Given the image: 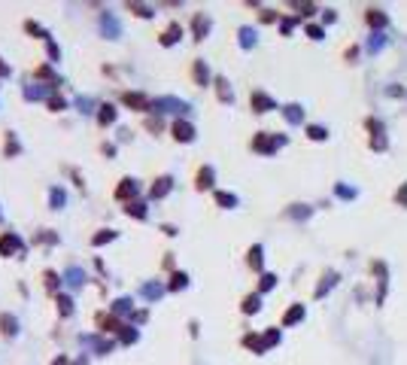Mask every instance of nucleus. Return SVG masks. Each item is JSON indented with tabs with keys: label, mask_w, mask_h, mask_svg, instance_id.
<instances>
[{
	"label": "nucleus",
	"mask_w": 407,
	"mask_h": 365,
	"mask_svg": "<svg viewBox=\"0 0 407 365\" xmlns=\"http://www.w3.org/2000/svg\"><path fill=\"white\" fill-rule=\"evenodd\" d=\"M280 146H286V137L283 134H268V131H258L252 137V149L262 152V155H274Z\"/></svg>",
	"instance_id": "obj_1"
},
{
	"label": "nucleus",
	"mask_w": 407,
	"mask_h": 365,
	"mask_svg": "<svg viewBox=\"0 0 407 365\" xmlns=\"http://www.w3.org/2000/svg\"><path fill=\"white\" fill-rule=\"evenodd\" d=\"M152 110H158V113H179V116H186L192 107H189L186 101H179V97H155V101H152Z\"/></svg>",
	"instance_id": "obj_2"
},
{
	"label": "nucleus",
	"mask_w": 407,
	"mask_h": 365,
	"mask_svg": "<svg viewBox=\"0 0 407 365\" xmlns=\"http://www.w3.org/2000/svg\"><path fill=\"white\" fill-rule=\"evenodd\" d=\"M122 101H125V107H131V110L152 113V101H149L146 94H140V91H125V94H122Z\"/></svg>",
	"instance_id": "obj_3"
},
{
	"label": "nucleus",
	"mask_w": 407,
	"mask_h": 365,
	"mask_svg": "<svg viewBox=\"0 0 407 365\" xmlns=\"http://www.w3.org/2000/svg\"><path fill=\"white\" fill-rule=\"evenodd\" d=\"M365 125H368V131H371V149H374V152H383V149L389 146V143H386V134H383V125H380L377 119H368Z\"/></svg>",
	"instance_id": "obj_4"
},
{
	"label": "nucleus",
	"mask_w": 407,
	"mask_h": 365,
	"mask_svg": "<svg viewBox=\"0 0 407 365\" xmlns=\"http://www.w3.org/2000/svg\"><path fill=\"white\" fill-rule=\"evenodd\" d=\"M249 104H252V110H255V113H271V110H277L274 97H271V94H265V91H252V94H249Z\"/></svg>",
	"instance_id": "obj_5"
},
{
	"label": "nucleus",
	"mask_w": 407,
	"mask_h": 365,
	"mask_svg": "<svg viewBox=\"0 0 407 365\" xmlns=\"http://www.w3.org/2000/svg\"><path fill=\"white\" fill-rule=\"evenodd\" d=\"M173 140H179V143H192V140H195V125L186 122V119H176V122H173Z\"/></svg>",
	"instance_id": "obj_6"
},
{
	"label": "nucleus",
	"mask_w": 407,
	"mask_h": 365,
	"mask_svg": "<svg viewBox=\"0 0 407 365\" xmlns=\"http://www.w3.org/2000/svg\"><path fill=\"white\" fill-rule=\"evenodd\" d=\"M170 189H173V177L170 174H164V177H158L155 183H152V201H161V198H167L170 195Z\"/></svg>",
	"instance_id": "obj_7"
},
{
	"label": "nucleus",
	"mask_w": 407,
	"mask_h": 365,
	"mask_svg": "<svg viewBox=\"0 0 407 365\" xmlns=\"http://www.w3.org/2000/svg\"><path fill=\"white\" fill-rule=\"evenodd\" d=\"M79 341H82L85 347H91L97 356H106V353L113 350V341H106V338H97V335H82Z\"/></svg>",
	"instance_id": "obj_8"
},
{
	"label": "nucleus",
	"mask_w": 407,
	"mask_h": 365,
	"mask_svg": "<svg viewBox=\"0 0 407 365\" xmlns=\"http://www.w3.org/2000/svg\"><path fill=\"white\" fill-rule=\"evenodd\" d=\"M15 253H21V238L15 231H6L0 238V256H15Z\"/></svg>",
	"instance_id": "obj_9"
},
{
	"label": "nucleus",
	"mask_w": 407,
	"mask_h": 365,
	"mask_svg": "<svg viewBox=\"0 0 407 365\" xmlns=\"http://www.w3.org/2000/svg\"><path fill=\"white\" fill-rule=\"evenodd\" d=\"M140 192V186H137V180H131V177H125L122 183H119V189H116V198L119 201H128L131 204V198Z\"/></svg>",
	"instance_id": "obj_10"
},
{
	"label": "nucleus",
	"mask_w": 407,
	"mask_h": 365,
	"mask_svg": "<svg viewBox=\"0 0 407 365\" xmlns=\"http://www.w3.org/2000/svg\"><path fill=\"white\" fill-rule=\"evenodd\" d=\"M192 34H195V40H204V37L210 34V15L195 12V18H192Z\"/></svg>",
	"instance_id": "obj_11"
},
{
	"label": "nucleus",
	"mask_w": 407,
	"mask_h": 365,
	"mask_svg": "<svg viewBox=\"0 0 407 365\" xmlns=\"http://www.w3.org/2000/svg\"><path fill=\"white\" fill-rule=\"evenodd\" d=\"M100 27H103V34H106L109 40H116V37L122 34V27H119V18H116L113 12H103V15H100Z\"/></svg>",
	"instance_id": "obj_12"
},
{
	"label": "nucleus",
	"mask_w": 407,
	"mask_h": 365,
	"mask_svg": "<svg viewBox=\"0 0 407 365\" xmlns=\"http://www.w3.org/2000/svg\"><path fill=\"white\" fill-rule=\"evenodd\" d=\"M179 37H182L179 21H170V24L164 27V34H161V46H176V43H179Z\"/></svg>",
	"instance_id": "obj_13"
},
{
	"label": "nucleus",
	"mask_w": 407,
	"mask_h": 365,
	"mask_svg": "<svg viewBox=\"0 0 407 365\" xmlns=\"http://www.w3.org/2000/svg\"><path fill=\"white\" fill-rule=\"evenodd\" d=\"M213 180H216V174H213V168L210 164H204L201 171H198V177H195V186L204 192V189H213Z\"/></svg>",
	"instance_id": "obj_14"
},
{
	"label": "nucleus",
	"mask_w": 407,
	"mask_h": 365,
	"mask_svg": "<svg viewBox=\"0 0 407 365\" xmlns=\"http://www.w3.org/2000/svg\"><path fill=\"white\" fill-rule=\"evenodd\" d=\"M365 18H368V24H371L374 30L386 27V21H389V18H386V12H383V9H377V6H371V9L365 12Z\"/></svg>",
	"instance_id": "obj_15"
},
{
	"label": "nucleus",
	"mask_w": 407,
	"mask_h": 365,
	"mask_svg": "<svg viewBox=\"0 0 407 365\" xmlns=\"http://www.w3.org/2000/svg\"><path fill=\"white\" fill-rule=\"evenodd\" d=\"M304 314H307V308H304V305H292V308L283 314V326H295V323H301V320H304Z\"/></svg>",
	"instance_id": "obj_16"
},
{
	"label": "nucleus",
	"mask_w": 407,
	"mask_h": 365,
	"mask_svg": "<svg viewBox=\"0 0 407 365\" xmlns=\"http://www.w3.org/2000/svg\"><path fill=\"white\" fill-rule=\"evenodd\" d=\"M283 116H286L289 125H301V122H304V110H301L298 104H286V107H283Z\"/></svg>",
	"instance_id": "obj_17"
},
{
	"label": "nucleus",
	"mask_w": 407,
	"mask_h": 365,
	"mask_svg": "<svg viewBox=\"0 0 407 365\" xmlns=\"http://www.w3.org/2000/svg\"><path fill=\"white\" fill-rule=\"evenodd\" d=\"M113 317H134V302L131 298H116L113 302Z\"/></svg>",
	"instance_id": "obj_18"
},
{
	"label": "nucleus",
	"mask_w": 407,
	"mask_h": 365,
	"mask_svg": "<svg viewBox=\"0 0 407 365\" xmlns=\"http://www.w3.org/2000/svg\"><path fill=\"white\" fill-rule=\"evenodd\" d=\"M192 76H195V82H198V85H207V82H210V70H207V64H204L201 58L192 64Z\"/></svg>",
	"instance_id": "obj_19"
},
{
	"label": "nucleus",
	"mask_w": 407,
	"mask_h": 365,
	"mask_svg": "<svg viewBox=\"0 0 407 365\" xmlns=\"http://www.w3.org/2000/svg\"><path fill=\"white\" fill-rule=\"evenodd\" d=\"M335 283H338V271H325V274H322V283L316 286V292H313V295H316V298H322V295H325Z\"/></svg>",
	"instance_id": "obj_20"
},
{
	"label": "nucleus",
	"mask_w": 407,
	"mask_h": 365,
	"mask_svg": "<svg viewBox=\"0 0 407 365\" xmlns=\"http://www.w3.org/2000/svg\"><path fill=\"white\" fill-rule=\"evenodd\" d=\"M216 94H219V101H222V104H231V101H234V94H231V88H228V79H225V76H216Z\"/></svg>",
	"instance_id": "obj_21"
},
{
	"label": "nucleus",
	"mask_w": 407,
	"mask_h": 365,
	"mask_svg": "<svg viewBox=\"0 0 407 365\" xmlns=\"http://www.w3.org/2000/svg\"><path fill=\"white\" fill-rule=\"evenodd\" d=\"M64 283L67 286H82L85 283V271L82 268H67L64 271Z\"/></svg>",
	"instance_id": "obj_22"
},
{
	"label": "nucleus",
	"mask_w": 407,
	"mask_h": 365,
	"mask_svg": "<svg viewBox=\"0 0 407 365\" xmlns=\"http://www.w3.org/2000/svg\"><path fill=\"white\" fill-rule=\"evenodd\" d=\"M140 295H143V298H149V302H158V298L164 295V286H161V283H143Z\"/></svg>",
	"instance_id": "obj_23"
},
{
	"label": "nucleus",
	"mask_w": 407,
	"mask_h": 365,
	"mask_svg": "<svg viewBox=\"0 0 407 365\" xmlns=\"http://www.w3.org/2000/svg\"><path fill=\"white\" fill-rule=\"evenodd\" d=\"M246 262H249V268L252 271H262V265H265V256H262V247L255 244V247H249V256H246Z\"/></svg>",
	"instance_id": "obj_24"
},
{
	"label": "nucleus",
	"mask_w": 407,
	"mask_h": 365,
	"mask_svg": "<svg viewBox=\"0 0 407 365\" xmlns=\"http://www.w3.org/2000/svg\"><path fill=\"white\" fill-rule=\"evenodd\" d=\"M258 308H262V295H258V292L246 295V298H243V305H240V311H243V314H258Z\"/></svg>",
	"instance_id": "obj_25"
},
{
	"label": "nucleus",
	"mask_w": 407,
	"mask_h": 365,
	"mask_svg": "<svg viewBox=\"0 0 407 365\" xmlns=\"http://www.w3.org/2000/svg\"><path fill=\"white\" fill-rule=\"evenodd\" d=\"M97 326H100V332H103V335H106V332H119V329H122V326H119V320H116L113 314H109V317H106V314H100V317H97Z\"/></svg>",
	"instance_id": "obj_26"
},
{
	"label": "nucleus",
	"mask_w": 407,
	"mask_h": 365,
	"mask_svg": "<svg viewBox=\"0 0 407 365\" xmlns=\"http://www.w3.org/2000/svg\"><path fill=\"white\" fill-rule=\"evenodd\" d=\"M33 76H36V79H46V82H49L52 88L58 85V73H55V70H52L49 64H43V67H36V73H33Z\"/></svg>",
	"instance_id": "obj_27"
},
{
	"label": "nucleus",
	"mask_w": 407,
	"mask_h": 365,
	"mask_svg": "<svg viewBox=\"0 0 407 365\" xmlns=\"http://www.w3.org/2000/svg\"><path fill=\"white\" fill-rule=\"evenodd\" d=\"M97 122H100V125H113V122H116V107H109V104L97 107Z\"/></svg>",
	"instance_id": "obj_28"
},
{
	"label": "nucleus",
	"mask_w": 407,
	"mask_h": 365,
	"mask_svg": "<svg viewBox=\"0 0 407 365\" xmlns=\"http://www.w3.org/2000/svg\"><path fill=\"white\" fill-rule=\"evenodd\" d=\"M243 347H249L252 353H265L268 347H265V338H258V335H243Z\"/></svg>",
	"instance_id": "obj_29"
},
{
	"label": "nucleus",
	"mask_w": 407,
	"mask_h": 365,
	"mask_svg": "<svg viewBox=\"0 0 407 365\" xmlns=\"http://www.w3.org/2000/svg\"><path fill=\"white\" fill-rule=\"evenodd\" d=\"M0 332H3V335H15V332H18V320L9 317V314H0Z\"/></svg>",
	"instance_id": "obj_30"
},
{
	"label": "nucleus",
	"mask_w": 407,
	"mask_h": 365,
	"mask_svg": "<svg viewBox=\"0 0 407 365\" xmlns=\"http://www.w3.org/2000/svg\"><path fill=\"white\" fill-rule=\"evenodd\" d=\"M49 91H52V88H43V85H27V88H24V97H27V101H43V97H49Z\"/></svg>",
	"instance_id": "obj_31"
},
{
	"label": "nucleus",
	"mask_w": 407,
	"mask_h": 365,
	"mask_svg": "<svg viewBox=\"0 0 407 365\" xmlns=\"http://www.w3.org/2000/svg\"><path fill=\"white\" fill-rule=\"evenodd\" d=\"M216 204L225 207V210H231V207H237V195L234 192H216Z\"/></svg>",
	"instance_id": "obj_32"
},
{
	"label": "nucleus",
	"mask_w": 407,
	"mask_h": 365,
	"mask_svg": "<svg viewBox=\"0 0 407 365\" xmlns=\"http://www.w3.org/2000/svg\"><path fill=\"white\" fill-rule=\"evenodd\" d=\"M125 213H128V216H134V219H146V216H149L143 201H131V204L125 207Z\"/></svg>",
	"instance_id": "obj_33"
},
{
	"label": "nucleus",
	"mask_w": 407,
	"mask_h": 365,
	"mask_svg": "<svg viewBox=\"0 0 407 365\" xmlns=\"http://www.w3.org/2000/svg\"><path fill=\"white\" fill-rule=\"evenodd\" d=\"M64 201H67L64 189H58V186H55V189L49 192V204H52V210H61V207H64Z\"/></svg>",
	"instance_id": "obj_34"
},
{
	"label": "nucleus",
	"mask_w": 407,
	"mask_h": 365,
	"mask_svg": "<svg viewBox=\"0 0 407 365\" xmlns=\"http://www.w3.org/2000/svg\"><path fill=\"white\" fill-rule=\"evenodd\" d=\"M128 9H131L134 15H140V18H152V15H155V9L146 6V3H128Z\"/></svg>",
	"instance_id": "obj_35"
},
{
	"label": "nucleus",
	"mask_w": 407,
	"mask_h": 365,
	"mask_svg": "<svg viewBox=\"0 0 407 365\" xmlns=\"http://www.w3.org/2000/svg\"><path fill=\"white\" fill-rule=\"evenodd\" d=\"M24 30L27 34H33V37H40V40H46L49 43V30L43 27V24H36V21H24Z\"/></svg>",
	"instance_id": "obj_36"
},
{
	"label": "nucleus",
	"mask_w": 407,
	"mask_h": 365,
	"mask_svg": "<svg viewBox=\"0 0 407 365\" xmlns=\"http://www.w3.org/2000/svg\"><path fill=\"white\" fill-rule=\"evenodd\" d=\"M237 34H240V46H243V49H252V46H255V30H252V27H240Z\"/></svg>",
	"instance_id": "obj_37"
},
{
	"label": "nucleus",
	"mask_w": 407,
	"mask_h": 365,
	"mask_svg": "<svg viewBox=\"0 0 407 365\" xmlns=\"http://www.w3.org/2000/svg\"><path fill=\"white\" fill-rule=\"evenodd\" d=\"M307 137L316 140V143H322V140L328 137V128H322V125H307Z\"/></svg>",
	"instance_id": "obj_38"
},
{
	"label": "nucleus",
	"mask_w": 407,
	"mask_h": 365,
	"mask_svg": "<svg viewBox=\"0 0 407 365\" xmlns=\"http://www.w3.org/2000/svg\"><path fill=\"white\" fill-rule=\"evenodd\" d=\"M55 305H58L61 317H70V314H73V298H70V295H58V298H55Z\"/></svg>",
	"instance_id": "obj_39"
},
{
	"label": "nucleus",
	"mask_w": 407,
	"mask_h": 365,
	"mask_svg": "<svg viewBox=\"0 0 407 365\" xmlns=\"http://www.w3.org/2000/svg\"><path fill=\"white\" fill-rule=\"evenodd\" d=\"M186 286H189V274L176 271V274L170 277V289H173V292H179V289H186Z\"/></svg>",
	"instance_id": "obj_40"
},
{
	"label": "nucleus",
	"mask_w": 407,
	"mask_h": 365,
	"mask_svg": "<svg viewBox=\"0 0 407 365\" xmlns=\"http://www.w3.org/2000/svg\"><path fill=\"white\" fill-rule=\"evenodd\" d=\"M3 149H6V155H18V152H21V143L15 140V134H12V131L6 134V146H3Z\"/></svg>",
	"instance_id": "obj_41"
},
{
	"label": "nucleus",
	"mask_w": 407,
	"mask_h": 365,
	"mask_svg": "<svg viewBox=\"0 0 407 365\" xmlns=\"http://www.w3.org/2000/svg\"><path fill=\"white\" fill-rule=\"evenodd\" d=\"M109 241H116V231H109V228H106V231H97V235L91 238L94 247H103V244H109Z\"/></svg>",
	"instance_id": "obj_42"
},
{
	"label": "nucleus",
	"mask_w": 407,
	"mask_h": 365,
	"mask_svg": "<svg viewBox=\"0 0 407 365\" xmlns=\"http://www.w3.org/2000/svg\"><path fill=\"white\" fill-rule=\"evenodd\" d=\"M43 280H46V289H49V292H55V289L61 286V277H58L55 271H46V274H43Z\"/></svg>",
	"instance_id": "obj_43"
},
{
	"label": "nucleus",
	"mask_w": 407,
	"mask_h": 365,
	"mask_svg": "<svg viewBox=\"0 0 407 365\" xmlns=\"http://www.w3.org/2000/svg\"><path fill=\"white\" fill-rule=\"evenodd\" d=\"M277 286V274H262V283H258V295L262 292H268V289H274Z\"/></svg>",
	"instance_id": "obj_44"
},
{
	"label": "nucleus",
	"mask_w": 407,
	"mask_h": 365,
	"mask_svg": "<svg viewBox=\"0 0 407 365\" xmlns=\"http://www.w3.org/2000/svg\"><path fill=\"white\" fill-rule=\"evenodd\" d=\"M289 216H295V219H307V216H310V207H304V204H292Z\"/></svg>",
	"instance_id": "obj_45"
},
{
	"label": "nucleus",
	"mask_w": 407,
	"mask_h": 365,
	"mask_svg": "<svg viewBox=\"0 0 407 365\" xmlns=\"http://www.w3.org/2000/svg\"><path fill=\"white\" fill-rule=\"evenodd\" d=\"M137 338H140V335H137L134 326H125V329H122V344H134Z\"/></svg>",
	"instance_id": "obj_46"
},
{
	"label": "nucleus",
	"mask_w": 407,
	"mask_h": 365,
	"mask_svg": "<svg viewBox=\"0 0 407 365\" xmlns=\"http://www.w3.org/2000/svg\"><path fill=\"white\" fill-rule=\"evenodd\" d=\"M262 338H265V347H274V344H280V329H268Z\"/></svg>",
	"instance_id": "obj_47"
},
{
	"label": "nucleus",
	"mask_w": 407,
	"mask_h": 365,
	"mask_svg": "<svg viewBox=\"0 0 407 365\" xmlns=\"http://www.w3.org/2000/svg\"><path fill=\"white\" fill-rule=\"evenodd\" d=\"M36 244H58V235L55 231H40L36 235Z\"/></svg>",
	"instance_id": "obj_48"
},
{
	"label": "nucleus",
	"mask_w": 407,
	"mask_h": 365,
	"mask_svg": "<svg viewBox=\"0 0 407 365\" xmlns=\"http://www.w3.org/2000/svg\"><path fill=\"white\" fill-rule=\"evenodd\" d=\"M304 30H307V37H310V40H322V34H325V30H322L319 24H307Z\"/></svg>",
	"instance_id": "obj_49"
},
{
	"label": "nucleus",
	"mask_w": 407,
	"mask_h": 365,
	"mask_svg": "<svg viewBox=\"0 0 407 365\" xmlns=\"http://www.w3.org/2000/svg\"><path fill=\"white\" fill-rule=\"evenodd\" d=\"M64 107H67V104H64V97H49V110H55V113H58V110H64Z\"/></svg>",
	"instance_id": "obj_50"
},
{
	"label": "nucleus",
	"mask_w": 407,
	"mask_h": 365,
	"mask_svg": "<svg viewBox=\"0 0 407 365\" xmlns=\"http://www.w3.org/2000/svg\"><path fill=\"white\" fill-rule=\"evenodd\" d=\"M76 104H79V110H82V113H91V107H94V101H91V97H79Z\"/></svg>",
	"instance_id": "obj_51"
},
{
	"label": "nucleus",
	"mask_w": 407,
	"mask_h": 365,
	"mask_svg": "<svg viewBox=\"0 0 407 365\" xmlns=\"http://www.w3.org/2000/svg\"><path fill=\"white\" fill-rule=\"evenodd\" d=\"M292 27H295V18H283V21H280V30H283V34H292Z\"/></svg>",
	"instance_id": "obj_52"
},
{
	"label": "nucleus",
	"mask_w": 407,
	"mask_h": 365,
	"mask_svg": "<svg viewBox=\"0 0 407 365\" xmlns=\"http://www.w3.org/2000/svg\"><path fill=\"white\" fill-rule=\"evenodd\" d=\"M46 46H49V58H52V61H58V58H61V49H58V46H55L52 40H49Z\"/></svg>",
	"instance_id": "obj_53"
},
{
	"label": "nucleus",
	"mask_w": 407,
	"mask_h": 365,
	"mask_svg": "<svg viewBox=\"0 0 407 365\" xmlns=\"http://www.w3.org/2000/svg\"><path fill=\"white\" fill-rule=\"evenodd\" d=\"M395 201H398V204H404V207H407V183L401 186V189H398V192H395Z\"/></svg>",
	"instance_id": "obj_54"
},
{
	"label": "nucleus",
	"mask_w": 407,
	"mask_h": 365,
	"mask_svg": "<svg viewBox=\"0 0 407 365\" xmlns=\"http://www.w3.org/2000/svg\"><path fill=\"white\" fill-rule=\"evenodd\" d=\"M322 21H325V24L338 21V12H335V9H325V12H322Z\"/></svg>",
	"instance_id": "obj_55"
},
{
	"label": "nucleus",
	"mask_w": 407,
	"mask_h": 365,
	"mask_svg": "<svg viewBox=\"0 0 407 365\" xmlns=\"http://www.w3.org/2000/svg\"><path fill=\"white\" fill-rule=\"evenodd\" d=\"M262 21H277V12L274 9H262Z\"/></svg>",
	"instance_id": "obj_56"
},
{
	"label": "nucleus",
	"mask_w": 407,
	"mask_h": 365,
	"mask_svg": "<svg viewBox=\"0 0 407 365\" xmlns=\"http://www.w3.org/2000/svg\"><path fill=\"white\" fill-rule=\"evenodd\" d=\"M146 128L149 131H161V119H146Z\"/></svg>",
	"instance_id": "obj_57"
},
{
	"label": "nucleus",
	"mask_w": 407,
	"mask_h": 365,
	"mask_svg": "<svg viewBox=\"0 0 407 365\" xmlns=\"http://www.w3.org/2000/svg\"><path fill=\"white\" fill-rule=\"evenodd\" d=\"M338 195H341V198H356V192L347 189V186H338Z\"/></svg>",
	"instance_id": "obj_58"
},
{
	"label": "nucleus",
	"mask_w": 407,
	"mask_h": 365,
	"mask_svg": "<svg viewBox=\"0 0 407 365\" xmlns=\"http://www.w3.org/2000/svg\"><path fill=\"white\" fill-rule=\"evenodd\" d=\"M380 46H383V37H380V34H374V40H371V52H377Z\"/></svg>",
	"instance_id": "obj_59"
},
{
	"label": "nucleus",
	"mask_w": 407,
	"mask_h": 365,
	"mask_svg": "<svg viewBox=\"0 0 407 365\" xmlns=\"http://www.w3.org/2000/svg\"><path fill=\"white\" fill-rule=\"evenodd\" d=\"M0 76H9V64H3V61H0Z\"/></svg>",
	"instance_id": "obj_60"
},
{
	"label": "nucleus",
	"mask_w": 407,
	"mask_h": 365,
	"mask_svg": "<svg viewBox=\"0 0 407 365\" xmlns=\"http://www.w3.org/2000/svg\"><path fill=\"white\" fill-rule=\"evenodd\" d=\"M52 365H70V362H67V356H58V359H55Z\"/></svg>",
	"instance_id": "obj_61"
},
{
	"label": "nucleus",
	"mask_w": 407,
	"mask_h": 365,
	"mask_svg": "<svg viewBox=\"0 0 407 365\" xmlns=\"http://www.w3.org/2000/svg\"><path fill=\"white\" fill-rule=\"evenodd\" d=\"M73 365H88V362H85V356H79V359H76Z\"/></svg>",
	"instance_id": "obj_62"
}]
</instances>
